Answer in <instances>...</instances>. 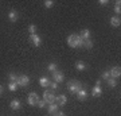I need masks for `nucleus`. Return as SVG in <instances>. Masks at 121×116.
<instances>
[{"label": "nucleus", "instance_id": "obj_1", "mask_svg": "<svg viewBox=\"0 0 121 116\" xmlns=\"http://www.w3.org/2000/svg\"><path fill=\"white\" fill-rule=\"evenodd\" d=\"M83 42L82 39L78 37V34H71L67 37V45L70 47H82L83 46Z\"/></svg>", "mask_w": 121, "mask_h": 116}, {"label": "nucleus", "instance_id": "obj_2", "mask_svg": "<svg viewBox=\"0 0 121 116\" xmlns=\"http://www.w3.org/2000/svg\"><path fill=\"white\" fill-rule=\"evenodd\" d=\"M67 89L71 92V93H77L82 89V84L79 81H69L67 82Z\"/></svg>", "mask_w": 121, "mask_h": 116}, {"label": "nucleus", "instance_id": "obj_3", "mask_svg": "<svg viewBox=\"0 0 121 116\" xmlns=\"http://www.w3.org/2000/svg\"><path fill=\"white\" fill-rule=\"evenodd\" d=\"M43 100H44L47 104H52V103H55L56 97L54 96V93H52V92H50V90H46V92L43 93Z\"/></svg>", "mask_w": 121, "mask_h": 116}, {"label": "nucleus", "instance_id": "obj_4", "mask_svg": "<svg viewBox=\"0 0 121 116\" xmlns=\"http://www.w3.org/2000/svg\"><path fill=\"white\" fill-rule=\"evenodd\" d=\"M27 103L30 104V105H36L39 103V96L35 93V92H31L28 97H27Z\"/></svg>", "mask_w": 121, "mask_h": 116}, {"label": "nucleus", "instance_id": "obj_5", "mask_svg": "<svg viewBox=\"0 0 121 116\" xmlns=\"http://www.w3.org/2000/svg\"><path fill=\"white\" fill-rule=\"evenodd\" d=\"M17 85L20 86H27L28 84H30V78H28V76H26V74H22L20 77L17 78Z\"/></svg>", "mask_w": 121, "mask_h": 116}, {"label": "nucleus", "instance_id": "obj_6", "mask_svg": "<svg viewBox=\"0 0 121 116\" xmlns=\"http://www.w3.org/2000/svg\"><path fill=\"white\" fill-rule=\"evenodd\" d=\"M109 73H110V77L112 78H118L121 76V68L120 66H114V68H112V70Z\"/></svg>", "mask_w": 121, "mask_h": 116}, {"label": "nucleus", "instance_id": "obj_7", "mask_svg": "<svg viewBox=\"0 0 121 116\" xmlns=\"http://www.w3.org/2000/svg\"><path fill=\"white\" fill-rule=\"evenodd\" d=\"M52 77H54V82H62L63 81V73L59 72V70H55V72H52Z\"/></svg>", "mask_w": 121, "mask_h": 116}, {"label": "nucleus", "instance_id": "obj_8", "mask_svg": "<svg viewBox=\"0 0 121 116\" xmlns=\"http://www.w3.org/2000/svg\"><path fill=\"white\" fill-rule=\"evenodd\" d=\"M78 37L82 39V41H87V39H90V31L85 28V30H81V32L78 34Z\"/></svg>", "mask_w": 121, "mask_h": 116}, {"label": "nucleus", "instance_id": "obj_9", "mask_svg": "<svg viewBox=\"0 0 121 116\" xmlns=\"http://www.w3.org/2000/svg\"><path fill=\"white\" fill-rule=\"evenodd\" d=\"M30 41H31L32 43H34L36 47H38V46H40V43H42V39H40V37H38L36 34L30 35Z\"/></svg>", "mask_w": 121, "mask_h": 116}, {"label": "nucleus", "instance_id": "obj_10", "mask_svg": "<svg viewBox=\"0 0 121 116\" xmlns=\"http://www.w3.org/2000/svg\"><path fill=\"white\" fill-rule=\"evenodd\" d=\"M102 95V89H101V86L95 85L93 89H91V96H94V97H99V96Z\"/></svg>", "mask_w": 121, "mask_h": 116}, {"label": "nucleus", "instance_id": "obj_11", "mask_svg": "<svg viewBox=\"0 0 121 116\" xmlns=\"http://www.w3.org/2000/svg\"><path fill=\"white\" fill-rule=\"evenodd\" d=\"M55 103L58 104V105H65V104L67 103V97H66L65 95H59L58 97H56Z\"/></svg>", "mask_w": 121, "mask_h": 116}, {"label": "nucleus", "instance_id": "obj_12", "mask_svg": "<svg viewBox=\"0 0 121 116\" xmlns=\"http://www.w3.org/2000/svg\"><path fill=\"white\" fill-rule=\"evenodd\" d=\"M9 107H11V109H15V111H17V109H20L22 108V104H20V101L19 100H12L11 101V104H9Z\"/></svg>", "mask_w": 121, "mask_h": 116}, {"label": "nucleus", "instance_id": "obj_13", "mask_svg": "<svg viewBox=\"0 0 121 116\" xmlns=\"http://www.w3.org/2000/svg\"><path fill=\"white\" fill-rule=\"evenodd\" d=\"M75 95H77V99L79 100V101H83V100H86V97H87L86 90H83V89H81L79 92H77Z\"/></svg>", "mask_w": 121, "mask_h": 116}, {"label": "nucleus", "instance_id": "obj_14", "mask_svg": "<svg viewBox=\"0 0 121 116\" xmlns=\"http://www.w3.org/2000/svg\"><path fill=\"white\" fill-rule=\"evenodd\" d=\"M39 85L42 86V88H46V86L50 85V80L47 77H40L39 78Z\"/></svg>", "mask_w": 121, "mask_h": 116}, {"label": "nucleus", "instance_id": "obj_15", "mask_svg": "<svg viewBox=\"0 0 121 116\" xmlns=\"http://www.w3.org/2000/svg\"><path fill=\"white\" fill-rule=\"evenodd\" d=\"M110 24H112L113 27H120V24H121L120 18L118 16H113L112 19H110Z\"/></svg>", "mask_w": 121, "mask_h": 116}, {"label": "nucleus", "instance_id": "obj_16", "mask_svg": "<svg viewBox=\"0 0 121 116\" xmlns=\"http://www.w3.org/2000/svg\"><path fill=\"white\" fill-rule=\"evenodd\" d=\"M8 18H9V20L11 22H16L17 20V12L16 11H13V9H11L8 14Z\"/></svg>", "mask_w": 121, "mask_h": 116}, {"label": "nucleus", "instance_id": "obj_17", "mask_svg": "<svg viewBox=\"0 0 121 116\" xmlns=\"http://www.w3.org/2000/svg\"><path fill=\"white\" fill-rule=\"evenodd\" d=\"M58 107H59V105L56 103L50 104V105H48V113H55V112L58 111Z\"/></svg>", "mask_w": 121, "mask_h": 116}, {"label": "nucleus", "instance_id": "obj_18", "mask_svg": "<svg viewBox=\"0 0 121 116\" xmlns=\"http://www.w3.org/2000/svg\"><path fill=\"white\" fill-rule=\"evenodd\" d=\"M75 68H77L78 72H83V70L86 69V65L83 64L82 61H79V62H77V66H75Z\"/></svg>", "mask_w": 121, "mask_h": 116}, {"label": "nucleus", "instance_id": "obj_19", "mask_svg": "<svg viewBox=\"0 0 121 116\" xmlns=\"http://www.w3.org/2000/svg\"><path fill=\"white\" fill-rule=\"evenodd\" d=\"M106 81H108V85L110 86V88H114V86L117 85V82H116V78H109V80H106Z\"/></svg>", "mask_w": 121, "mask_h": 116}, {"label": "nucleus", "instance_id": "obj_20", "mask_svg": "<svg viewBox=\"0 0 121 116\" xmlns=\"http://www.w3.org/2000/svg\"><path fill=\"white\" fill-rule=\"evenodd\" d=\"M8 78H9V82H17V76L15 73H9V76H8Z\"/></svg>", "mask_w": 121, "mask_h": 116}, {"label": "nucleus", "instance_id": "obj_21", "mask_svg": "<svg viewBox=\"0 0 121 116\" xmlns=\"http://www.w3.org/2000/svg\"><path fill=\"white\" fill-rule=\"evenodd\" d=\"M8 89L11 90V92H15V90L17 89V84L16 82H9L8 84Z\"/></svg>", "mask_w": 121, "mask_h": 116}, {"label": "nucleus", "instance_id": "obj_22", "mask_svg": "<svg viewBox=\"0 0 121 116\" xmlns=\"http://www.w3.org/2000/svg\"><path fill=\"white\" fill-rule=\"evenodd\" d=\"M47 69H48V72H55L56 70V64L55 62H51V64H48V66H47Z\"/></svg>", "mask_w": 121, "mask_h": 116}, {"label": "nucleus", "instance_id": "obj_23", "mask_svg": "<svg viewBox=\"0 0 121 116\" xmlns=\"http://www.w3.org/2000/svg\"><path fill=\"white\" fill-rule=\"evenodd\" d=\"M83 46H85L86 49H91V47H93V41H91V39L85 41V42H83Z\"/></svg>", "mask_w": 121, "mask_h": 116}, {"label": "nucleus", "instance_id": "obj_24", "mask_svg": "<svg viewBox=\"0 0 121 116\" xmlns=\"http://www.w3.org/2000/svg\"><path fill=\"white\" fill-rule=\"evenodd\" d=\"M120 5H121V3H120V1H116V5H114V12H116V14H118V15H120V12H121Z\"/></svg>", "mask_w": 121, "mask_h": 116}, {"label": "nucleus", "instance_id": "obj_25", "mask_svg": "<svg viewBox=\"0 0 121 116\" xmlns=\"http://www.w3.org/2000/svg\"><path fill=\"white\" fill-rule=\"evenodd\" d=\"M28 31H30L31 35H34L35 31H36V26H35V24H30V26H28Z\"/></svg>", "mask_w": 121, "mask_h": 116}, {"label": "nucleus", "instance_id": "obj_26", "mask_svg": "<svg viewBox=\"0 0 121 116\" xmlns=\"http://www.w3.org/2000/svg\"><path fill=\"white\" fill-rule=\"evenodd\" d=\"M101 78H102V80H109V78H110V73H109V72H102Z\"/></svg>", "mask_w": 121, "mask_h": 116}, {"label": "nucleus", "instance_id": "obj_27", "mask_svg": "<svg viewBox=\"0 0 121 116\" xmlns=\"http://www.w3.org/2000/svg\"><path fill=\"white\" fill-rule=\"evenodd\" d=\"M52 4H54V1H51V0H46V1H44V7H46V8H50Z\"/></svg>", "mask_w": 121, "mask_h": 116}, {"label": "nucleus", "instance_id": "obj_28", "mask_svg": "<svg viewBox=\"0 0 121 116\" xmlns=\"http://www.w3.org/2000/svg\"><path fill=\"white\" fill-rule=\"evenodd\" d=\"M46 104H47V103H46L44 100H39V103L36 104V107H39V108H43L44 105H46Z\"/></svg>", "mask_w": 121, "mask_h": 116}, {"label": "nucleus", "instance_id": "obj_29", "mask_svg": "<svg viewBox=\"0 0 121 116\" xmlns=\"http://www.w3.org/2000/svg\"><path fill=\"white\" fill-rule=\"evenodd\" d=\"M50 86H51V89H52V90H55L56 88H58V84L52 81V82H50Z\"/></svg>", "mask_w": 121, "mask_h": 116}, {"label": "nucleus", "instance_id": "obj_30", "mask_svg": "<svg viewBox=\"0 0 121 116\" xmlns=\"http://www.w3.org/2000/svg\"><path fill=\"white\" fill-rule=\"evenodd\" d=\"M99 4L101 5H106L108 4V1H106V0H99Z\"/></svg>", "mask_w": 121, "mask_h": 116}, {"label": "nucleus", "instance_id": "obj_31", "mask_svg": "<svg viewBox=\"0 0 121 116\" xmlns=\"http://www.w3.org/2000/svg\"><path fill=\"white\" fill-rule=\"evenodd\" d=\"M3 90H4V89H3V85H1V84H0V96L3 95Z\"/></svg>", "mask_w": 121, "mask_h": 116}, {"label": "nucleus", "instance_id": "obj_32", "mask_svg": "<svg viewBox=\"0 0 121 116\" xmlns=\"http://www.w3.org/2000/svg\"><path fill=\"white\" fill-rule=\"evenodd\" d=\"M95 85H98V86H101V81H99V80H97V82H95Z\"/></svg>", "mask_w": 121, "mask_h": 116}, {"label": "nucleus", "instance_id": "obj_33", "mask_svg": "<svg viewBox=\"0 0 121 116\" xmlns=\"http://www.w3.org/2000/svg\"><path fill=\"white\" fill-rule=\"evenodd\" d=\"M56 116H66V115H65V113H63V112H59V113H58V115H56Z\"/></svg>", "mask_w": 121, "mask_h": 116}]
</instances>
